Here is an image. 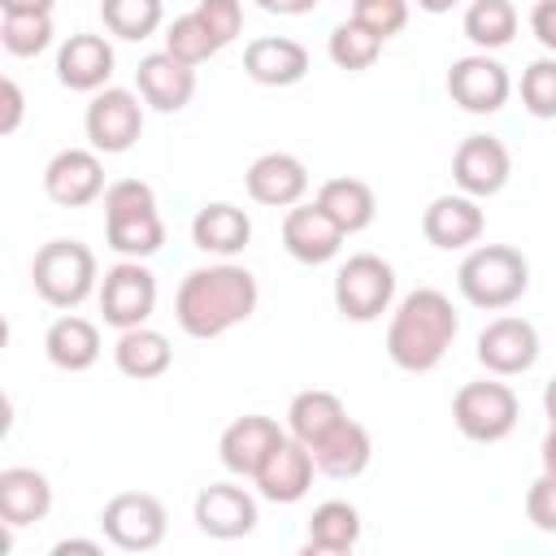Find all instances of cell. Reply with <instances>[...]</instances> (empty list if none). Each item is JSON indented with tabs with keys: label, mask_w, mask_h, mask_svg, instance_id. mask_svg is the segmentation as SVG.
Returning a JSON list of instances; mask_svg holds the SVG:
<instances>
[{
	"label": "cell",
	"mask_w": 556,
	"mask_h": 556,
	"mask_svg": "<svg viewBox=\"0 0 556 556\" xmlns=\"http://www.w3.org/2000/svg\"><path fill=\"white\" fill-rule=\"evenodd\" d=\"M508 174H513V156L495 135H469L452 152V182L473 200L500 195L508 187Z\"/></svg>",
	"instance_id": "cell-12"
},
{
	"label": "cell",
	"mask_w": 556,
	"mask_h": 556,
	"mask_svg": "<svg viewBox=\"0 0 556 556\" xmlns=\"http://www.w3.org/2000/svg\"><path fill=\"white\" fill-rule=\"evenodd\" d=\"M408 9L413 0H352V17L361 26H369L378 39H391L408 26Z\"/></svg>",
	"instance_id": "cell-38"
},
{
	"label": "cell",
	"mask_w": 556,
	"mask_h": 556,
	"mask_svg": "<svg viewBox=\"0 0 556 556\" xmlns=\"http://www.w3.org/2000/svg\"><path fill=\"white\" fill-rule=\"evenodd\" d=\"M517 22L521 17H517L513 0H469V9L460 17V30L478 52H500L517 39Z\"/></svg>",
	"instance_id": "cell-32"
},
{
	"label": "cell",
	"mask_w": 556,
	"mask_h": 556,
	"mask_svg": "<svg viewBox=\"0 0 556 556\" xmlns=\"http://www.w3.org/2000/svg\"><path fill=\"white\" fill-rule=\"evenodd\" d=\"M486 230V213L473 195L452 191V195H434L421 213V235L430 248L439 252H469Z\"/></svg>",
	"instance_id": "cell-16"
},
{
	"label": "cell",
	"mask_w": 556,
	"mask_h": 556,
	"mask_svg": "<svg viewBox=\"0 0 556 556\" xmlns=\"http://www.w3.org/2000/svg\"><path fill=\"white\" fill-rule=\"evenodd\" d=\"M447 96L465 113L486 117V113H500L508 104L513 78H508V70L491 52H469V56H456L447 65Z\"/></svg>",
	"instance_id": "cell-11"
},
{
	"label": "cell",
	"mask_w": 556,
	"mask_h": 556,
	"mask_svg": "<svg viewBox=\"0 0 556 556\" xmlns=\"http://www.w3.org/2000/svg\"><path fill=\"white\" fill-rule=\"evenodd\" d=\"M256 9H265L274 17H304L317 9V0H256Z\"/></svg>",
	"instance_id": "cell-43"
},
{
	"label": "cell",
	"mask_w": 556,
	"mask_h": 556,
	"mask_svg": "<svg viewBox=\"0 0 556 556\" xmlns=\"http://www.w3.org/2000/svg\"><path fill=\"white\" fill-rule=\"evenodd\" d=\"M395 304V269L378 252H356L334 269V308L348 321H378Z\"/></svg>",
	"instance_id": "cell-7"
},
{
	"label": "cell",
	"mask_w": 556,
	"mask_h": 556,
	"mask_svg": "<svg viewBox=\"0 0 556 556\" xmlns=\"http://www.w3.org/2000/svg\"><path fill=\"white\" fill-rule=\"evenodd\" d=\"M35 295L52 308H78L91 291H100L96 252L83 239H48L30 261Z\"/></svg>",
	"instance_id": "cell-5"
},
{
	"label": "cell",
	"mask_w": 556,
	"mask_h": 556,
	"mask_svg": "<svg viewBox=\"0 0 556 556\" xmlns=\"http://www.w3.org/2000/svg\"><path fill=\"white\" fill-rule=\"evenodd\" d=\"M313 473H317V460H313V452L295 439V434H287L274 452H269V460L256 469V495L261 500H269V504H300L304 495H308V486H313Z\"/></svg>",
	"instance_id": "cell-19"
},
{
	"label": "cell",
	"mask_w": 556,
	"mask_h": 556,
	"mask_svg": "<svg viewBox=\"0 0 556 556\" xmlns=\"http://www.w3.org/2000/svg\"><path fill=\"white\" fill-rule=\"evenodd\" d=\"M361 543V513L348 500H326L313 508L308 517V534H304V552L308 556H343Z\"/></svg>",
	"instance_id": "cell-30"
},
{
	"label": "cell",
	"mask_w": 556,
	"mask_h": 556,
	"mask_svg": "<svg viewBox=\"0 0 556 556\" xmlns=\"http://www.w3.org/2000/svg\"><path fill=\"white\" fill-rule=\"evenodd\" d=\"M317 204L334 217V226L343 230V235H361V230H369L374 226V217H378V195H374V187L365 182V178H326L321 187H317Z\"/></svg>",
	"instance_id": "cell-28"
},
{
	"label": "cell",
	"mask_w": 556,
	"mask_h": 556,
	"mask_svg": "<svg viewBox=\"0 0 556 556\" xmlns=\"http://www.w3.org/2000/svg\"><path fill=\"white\" fill-rule=\"evenodd\" d=\"M521 109L539 122L556 117V56H539L521 70Z\"/></svg>",
	"instance_id": "cell-37"
},
{
	"label": "cell",
	"mask_w": 556,
	"mask_h": 556,
	"mask_svg": "<svg viewBox=\"0 0 556 556\" xmlns=\"http://www.w3.org/2000/svg\"><path fill=\"white\" fill-rule=\"evenodd\" d=\"M43 191L61 208H83L104 200V161L96 148H61L43 165Z\"/></svg>",
	"instance_id": "cell-14"
},
{
	"label": "cell",
	"mask_w": 556,
	"mask_h": 556,
	"mask_svg": "<svg viewBox=\"0 0 556 556\" xmlns=\"http://www.w3.org/2000/svg\"><path fill=\"white\" fill-rule=\"evenodd\" d=\"M313 56L291 35H261L243 48V74L261 87H295L308 74Z\"/></svg>",
	"instance_id": "cell-22"
},
{
	"label": "cell",
	"mask_w": 556,
	"mask_h": 556,
	"mask_svg": "<svg viewBox=\"0 0 556 556\" xmlns=\"http://www.w3.org/2000/svg\"><path fill=\"white\" fill-rule=\"evenodd\" d=\"M456 287L465 304L504 313L530 291V261L508 243H473L456 269Z\"/></svg>",
	"instance_id": "cell-4"
},
{
	"label": "cell",
	"mask_w": 556,
	"mask_h": 556,
	"mask_svg": "<svg viewBox=\"0 0 556 556\" xmlns=\"http://www.w3.org/2000/svg\"><path fill=\"white\" fill-rule=\"evenodd\" d=\"M139 100L143 96H135L126 87H100L91 96L83 126H87V139H91L96 152L122 156L139 143V135H143V104Z\"/></svg>",
	"instance_id": "cell-10"
},
{
	"label": "cell",
	"mask_w": 556,
	"mask_h": 556,
	"mask_svg": "<svg viewBox=\"0 0 556 556\" xmlns=\"http://www.w3.org/2000/svg\"><path fill=\"white\" fill-rule=\"evenodd\" d=\"M165 52L178 56V61H187V65H204V61H213L222 52V43L204 26V17L191 9V13H182V17H174L165 26Z\"/></svg>",
	"instance_id": "cell-35"
},
{
	"label": "cell",
	"mask_w": 556,
	"mask_h": 556,
	"mask_svg": "<svg viewBox=\"0 0 556 556\" xmlns=\"http://www.w3.org/2000/svg\"><path fill=\"white\" fill-rule=\"evenodd\" d=\"M104 239L126 261H148L165 243L156 191L143 178H117L104 187Z\"/></svg>",
	"instance_id": "cell-3"
},
{
	"label": "cell",
	"mask_w": 556,
	"mask_h": 556,
	"mask_svg": "<svg viewBox=\"0 0 556 556\" xmlns=\"http://www.w3.org/2000/svg\"><path fill=\"white\" fill-rule=\"evenodd\" d=\"M113 365H117L126 378H135V382H152V378H161V374L174 365V348H169V339H165L161 330H152V326H130V330H122L117 343H113Z\"/></svg>",
	"instance_id": "cell-29"
},
{
	"label": "cell",
	"mask_w": 556,
	"mask_h": 556,
	"mask_svg": "<svg viewBox=\"0 0 556 556\" xmlns=\"http://www.w3.org/2000/svg\"><path fill=\"white\" fill-rule=\"evenodd\" d=\"M56 0H0V13H52Z\"/></svg>",
	"instance_id": "cell-45"
},
{
	"label": "cell",
	"mask_w": 556,
	"mask_h": 556,
	"mask_svg": "<svg viewBox=\"0 0 556 556\" xmlns=\"http://www.w3.org/2000/svg\"><path fill=\"white\" fill-rule=\"evenodd\" d=\"M543 413H547V421L556 426V378L543 387Z\"/></svg>",
	"instance_id": "cell-48"
},
{
	"label": "cell",
	"mask_w": 556,
	"mask_h": 556,
	"mask_svg": "<svg viewBox=\"0 0 556 556\" xmlns=\"http://www.w3.org/2000/svg\"><path fill=\"white\" fill-rule=\"evenodd\" d=\"M113 65H117L113 43L104 35H91V30L70 35L61 43V52H56V78H61V87L87 91V96H96L100 87H109Z\"/></svg>",
	"instance_id": "cell-21"
},
{
	"label": "cell",
	"mask_w": 556,
	"mask_h": 556,
	"mask_svg": "<svg viewBox=\"0 0 556 556\" xmlns=\"http://www.w3.org/2000/svg\"><path fill=\"white\" fill-rule=\"evenodd\" d=\"M252 239V217L239 208V204H226V200H213L204 204L195 217H191V243L217 261H230L248 248Z\"/></svg>",
	"instance_id": "cell-25"
},
{
	"label": "cell",
	"mask_w": 556,
	"mask_h": 556,
	"mask_svg": "<svg viewBox=\"0 0 556 556\" xmlns=\"http://www.w3.org/2000/svg\"><path fill=\"white\" fill-rule=\"evenodd\" d=\"M195 13L204 17V26L217 35V43H235L243 30V0H200Z\"/></svg>",
	"instance_id": "cell-39"
},
{
	"label": "cell",
	"mask_w": 556,
	"mask_h": 556,
	"mask_svg": "<svg viewBox=\"0 0 556 556\" xmlns=\"http://www.w3.org/2000/svg\"><path fill=\"white\" fill-rule=\"evenodd\" d=\"M282 439H287V430H282L274 417H265V413H243V417H235V421L222 430L217 456H222V465H226L235 478H256V469L269 460V452H274Z\"/></svg>",
	"instance_id": "cell-17"
},
{
	"label": "cell",
	"mask_w": 556,
	"mask_h": 556,
	"mask_svg": "<svg viewBox=\"0 0 556 556\" xmlns=\"http://www.w3.org/2000/svg\"><path fill=\"white\" fill-rule=\"evenodd\" d=\"M52 513V482L30 469V465H9L0 469V521L9 530L35 526Z\"/></svg>",
	"instance_id": "cell-24"
},
{
	"label": "cell",
	"mask_w": 556,
	"mask_h": 556,
	"mask_svg": "<svg viewBox=\"0 0 556 556\" xmlns=\"http://www.w3.org/2000/svg\"><path fill=\"white\" fill-rule=\"evenodd\" d=\"M343 230L334 226V217L313 200V204H291L287 217H282V248L300 261V265H326L339 256L343 248Z\"/></svg>",
	"instance_id": "cell-18"
},
{
	"label": "cell",
	"mask_w": 556,
	"mask_h": 556,
	"mask_svg": "<svg viewBox=\"0 0 556 556\" xmlns=\"http://www.w3.org/2000/svg\"><path fill=\"white\" fill-rule=\"evenodd\" d=\"M382 43H387V39H378L369 26H361L356 17H348V22H339V26L330 30L326 52H330V61H334L339 70L361 74V70H369V65L382 56Z\"/></svg>",
	"instance_id": "cell-34"
},
{
	"label": "cell",
	"mask_w": 556,
	"mask_h": 556,
	"mask_svg": "<svg viewBox=\"0 0 556 556\" xmlns=\"http://www.w3.org/2000/svg\"><path fill=\"white\" fill-rule=\"evenodd\" d=\"M0 43L9 56H39L52 43V13H0Z\"/></svg>",
	"instance_id": "cell-36"
},
{
	"label": "cell",
	"mask_w": 556,
	"mask_h": 556,
	"mask_svg": "<svg viewBox=\"0 0 556 556\" xmlns=\"http://www.w3.org/2000/svg\"><path fill=\"white\" fill-rule=\"evenodd\" d=\"M100 530L117 552H152L165 543V504L148 491H122L100 508Z\"/></svg>",
	"instance_id": "cell-8"
},
{
	"label": "cell",
	"mask_w": 556,
	"mask_h": 556,
	"mask_svg": "<svg viewBox=\"0 0 556 556\" xmlns=\"http://www.w3.org/2000/svg\"><path fill=\"white\" fill-rule=\"evenodd\" d=\"M243 187H248V195H252L256 204H265V208H291V204H300V200L308 195V169H304V161L291 156V152H261V156L248 165Z\"/></svg>",
	"instance_id": "cell-20"
},
{
	"label": "cell",
	"mask_w": 556,
	"mask_h": 556,
	"mask_svg": "<svg viewBox=\"0 0 556 556\" xmlns=\"http://www.w3.org/2000/svg\"><path fill=\"white\" fill-rule=\"evenodd\" d=\"M348 417L343 400L326 387H308L287 404V434H295L304 447H317L339 421Z\"/></svg>",
	"instance_id": "cell-31"
},
{
	"label": "cell",
	"mask_w": 556,
	"mask_h": 556,
	"mask_svg": "<svg viewBox=\"0 0 556 556\" xmlns=\"http://www.w3.org/2000/svg\"><path fill=\"white\" fill-rule=\"evenodd\" d=\"M70 552H83V556H100L104 547H100L96 539H61V543H52V556H70Z\"/></svg>",
	"instance_id": "cell-44"
},
{
	"label": "cell",
	"mask_w": 556,
	"mask_h": 556,
	"mask_svg": "<svg viewBox=\"0 0 556 556\" xmlns=\"http://www.w3.org/2000/svg\"><path fill=\"white\" fill-rule=\"evenodd\" d=\"M0 100H4V113H0V135H13L22 126V113H26V96L17 87V78H0Z\"/></svg>",
	"instance_id": "cell-41"
},
{
	"label": "cell",
	"mask_w": 556,
	"mask_h": 556,
	"mask_svg": "<svg viewBox=\"0 0 556 556\" xmlns=\"http://www.w3.org/2000/svg\"><path fill=\"white\" fill-rule=\"evenodd\" d=\"M456 330H460V313L452 308V300L439 287H417L391 313L387 356L404 374H430L456 343Z\"/></svg>",
	"instance_id": "cell-2"
},
{
	"label": "cell",
	"mask_w": 556,
	"mask_h": 556,
	"mask_svg": "<svg viewBox=\"0 0 556 556\" xmlns=\"http://www.w3.org/2000/svg\"><path fill=\"white\" fill-rule=\"evenodd\" d=\"M526 517H530L534 530L556 534V478L552 473H539L526 486Z\"/></svg>",
	"instance_id": "cell-40"
},
{
	"label": "cell",
	"mask_w": 556,
	"mask_h": 556,
	"mask_svg": "<svg viewBox=\"0 0 556 556\" xmlns=\"http://www.w3.org/2000/svg\"><path fill=\"white\" fill-rule=\"evenodd\" d=\"M308 452H313V460H317V473L348 482V478H361V473L369 469V460H374V439H369V430H365L361 421L343 417V421H339L317 447H308Z\"/></svg>",
	"instance_id": "cell-26"
},
{
	"label": "cell",
	"mask_w": 556,
	"mask_h": 556,
	"mask_svg": "<svg viewBox=\"0 0 556 556\" xmlns=\"http://www.w3.org/2000/svg\"><path fill=\"white\" fill-rule=\"evenodd\" d=\"M100 326L96 321H87V317H78V313H65V317H56L52 326H48V334H43V352H48V361L61 369V374H83V369H91L96 361H100Z\"/></svg>",
	"instance_id": "cell-27"
},
{
	"label": "cell",
	"mask_w": 556,
	"mask_h": 556,
	"mask_svg": "<svg viewBox=\"0 0 556 556\" xmlns=\"http://www.w3.org/2000/svg\"><path fill=\"white\" fill-rule=\"evenodd\" d=\"M530 30H534V39L556 56V0H534V9H530Z\"/></svg>",
	"instance_id": "cell-42"
},
{
	"label": "cell",
	"mask_w": 556,
	"mask_h": 556,
	"mask_svg": "<svg viewBox=\"0 0 556 556\" xmlns=\"http://www.w3.org/2000/svg\"><path fill=\"white\" fill-rule=\"evenodd\" d=\"M517 417H521V400L495 374H486L478 382H465L452 395V421H456V430L469 443H500V439H508L517 430Z\"/></svg>",
	"instance_id": "cell-6"
},
{
	"label": "cell",
	"mask_w": 556,
	"mask_h": 556,
	"mask_svg": "<svg viewBox=\"0 0 556 556\" xmlns=\"http://www.w3.org/2000/svg\"><path fill=\"white\" fill-rule=\"evenodd\" d=\"M256 300H261V287L252 269L235 261H217V265L191 269L178 282L174 317L191 339H222L226 330L243 326L256 313Z\"/></svg>",
	"instance_id": "cell-1"
},
{
	"label": "cell",
	"mask_w": 556,
	"mask_h": 556,
	"mask_svg": "<svg viewBox=\"0 0 556 556\" xmlns=\"http://www.w3.org/2000/svg\"><path fill=\"white\" fill-rule=\"evenodd\" d=\"M534 361H539V330H534V321L504 313V317L482 326V334H478V365L486 374L517 378V374L534 369Z\"/></svg>",
	"instance_id": "cell-13"
},
{
	"label": "cell",
	"mask_w": 556,
	"mask_h": 556,
	"mask_svg": "<svg viewBox=\"0 0 556 556\" xmlns=\"http://www.w3.org/2000/svg\"><path fill=\"white\" fill-rule=\"evenodd\" d=\"M413 4H417L421 13H434V17H439V13H452L460 0H413Z\"/></svg>",
	"instance_id": "cell-47"
},
{
	"label": "cell",
	"mask_w": 556,
	"mask_h": 556,
	"mask_svg": "<svg viewBox=\"0 0 556 556\" xmlns=\"http://www.w3.org/2000/svg\"><path fill=\"white\" fill-rule=\"evenodd\" d=\"M539 460H543V473L556 478V426H547V434H543V443H539Z\"/></svg>",
	"instance_id": "cell-46"
},
{
	"label": "cell",
	"mask_w": 556,
	"mask_h": 556,
	"mask_svg": "<svg viewBox=\"0 0 556 556\" xmlns=\"http://www.w3.org/2000/svg\"><path fill=\"white\" fill-rule=\"evenodd\" d=\"M96 295H100L104 326H113V330L148 326V317L156 308V274L143 261H126L122 256L113 269H104Z\"/></svg>",
	"instance_id": "cell-9"
},
{
	"label": "cell",
	"mask_w": 556,
	"mask_h": 556,
	"mask_svg": "<svg viewBox=\"0 0 556 556\" xmlns=\"http://www.w3.org/2000/svg\"><path fill=\"white\" fill-rule=\"evenodd\" d=\"M135 87H139V96H143L148 109H156V113H178V109H187L191 96H195V65H187V61H178V56H169V52L161 48V52H152V56L139 61Z\"/></svg>",
	"instance_id": "cell-23"
},
{
	"label": "cell",
	"mask_w": 556,
	"mask_h": 556,
	"mask_svg": "<svg viewBox=\"0 0 556 556\" xmlns=\"http://www.w3.org/2000/svg\"><path fill=\"white\" fill-rule=\"evenodd\" d=\"M191 517H195L200 534L222 539V543L252 534L256 521H261V513H256V495H252L248 486H239V482H208V486L195 495Z\"/></svg>",
	"instance_id": "cell-15"
},
{
	"label": "cell",
	"mask_w": 556,
	"mask_h": 556,
	"mask_svg": "<svg viewBox=\"0 0 556 556\" xmlns=\"http://www.w3.org/2000/svg\"><path fill=\"white\" fill-rule=\"evenodd\" d=\"M100 22H104L109 35L139 43V39L161 30L165 4L161 0H100Z\"/></svg>",
	"instance_id": "cell-33"
}]
</instances>
